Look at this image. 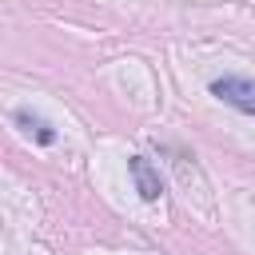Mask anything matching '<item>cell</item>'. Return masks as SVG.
I'll list each match as a JSON object with an SVG mask.
<instances>
[{
    "label": "cell",
    "instance_id": "cell-1",
    "mask_svg": "<svg viewBox=\"0 0 255 255\" xmlns=\"http://www.w3.org/2000/svg\"><path fill=\"white\" fill-rule=\"evenodd\" d=\"M211 96H219L235 112L255 116V80L251 76H219V80H211Z\"/></svg>",
    "mask_w": 255,
    "mask_h": 255
},
{
    "label": "cell",
    "instance_id": "cell-2",
    "mask_svg": "<svg viewBox=\"0 0 255 255\" xmlns=\"http://www.w3.org/2000/svg\"><path fill=\"white\" fill-rule=\"evenodd\" d=\"M128 171H131V179H135V191H139L147 203H155V199H159V191H163L159 167H155L151 159H143V155H131V159H128Z\"/></svg>",
    "mask_w": 255,
    "mask_h": 255
},
{
    "label": "cell",
    "instance_id": "cell-3",
    "mask_svg": "<svg viewBox=\"0 0 255 255\" xmlns=\"http://www.w3.org/2000/svg\"><path fill=\"white\" fill-rule=\"evenodd\" d=\"M16 124H24V128H28V131H32V135L44 143V147H48V143H56V131H52V124H48L44 116H36V112L20 108V112H16Z\"/></svg>",
    "mask_w": 255,
    "mask_h": 255
}]
</instances>
